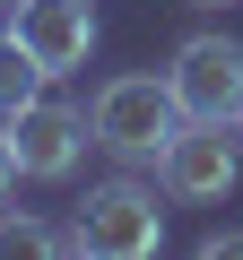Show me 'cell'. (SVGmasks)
<instances>
[{
	"mask_svg": "<svg viewBox=\"0 0 243 260\" xmlns=\"http://www.w3.org/2000/svg\"><path fill=\"white\" fill-rule=\"evenodd\" d=\"M157 200H165V182H131V174L96 182L78 200V217H70V251H87V260H148L165 243V208Z\"/></svg>",
	"mask_w": 243,
	"mask_h": 260,
	"instance_id": "1",
	"label": "cell"
},
{
	"mask_svg": "<svg viewBox=\"0 0 243 260\" xmlns=\"http://www.w3.org/2000/svg\"><path fill=\"white\" fill-rule=\"evenodd\" d=\"M87 130H96L104 156H122V165H157L165 139L183 130V104H174L165 78H139V70H131V78H104V87H96Z\"/></svg>",
	"mask_w": 243,
	"mask_h": 260,
	"instance_id": "2",
	"label": "cell"
},
{
	"mask_svg": "<svg viewBox=\"0 0 243 260\" xmlns=\"http://www.w3.org/2000/svg\"><path fill=\"white\" fill-rule=\"evenodd\" d=\"M234 174H243V130H234V121H183L174 139H165V156H157V182H165V200H183V208L226 200Z\"/></svg>",
	"mask_w": 243,
	"mask_h": 260,
	"instance_id": "3",
	"label": "cell"
},
{
	"mask_svg": "<svg viewBox=\"0 0 243 260\" xmlns=\"http://www.w3.org/2000/svg\"><path fill=\"white\" fill-rule=\"evenodd\" d=\"M0 130H9V148H18V174H26V182H70L78 156L96 148L87 113L61 104V95H26L18 113H0Z\"/></svg>",
	"mask_w": 243,
	"mask_h": 260,
	"instance_id": "4",
	"label": "cell"
},
{
	"mask_svg": "<svg viewBox=\"0 0 243 260\" xmlns=\"http://www.w3.org/2000/svg\"><path fill=\"white\" fill-rule=\"evenodd\" d=\"M165 87H174L183 121H234V113H243V44H234V35H191V44L174 52Z\"/></svg>",
	"mask_w": 243,
	"mask_h": 260,
	"instance_id": "5",
	"label": "cell"
},
{
	"mask_svg": "<svg viewBox=\"0 0 243 260\" xmlns=\"http://www.w3.org/2000/svg\"><path fill=\"white\" fill-rule=\"evenodd\" d=\"M9 35L44 61V78H70L96 52V9L87 0H9Z\"/></svg>",
	"mask_w": 243,
	"mask_h": 260,
	"instance_id": "6",
	"label": "cell"
},
{
	"mask_svg": "<svg viewBox=\"0 0 243 260\" xmlns=\"http://www.w3.org/2000/svg\"><path fill=\"white\" fill-rule=\"evenodd\" d=\"M44 87H52V78H44V61H35L18 35H0V113H18V104H26V95H44Z\"/></svg>",
	"mask_w": 243,
	"mask_h": 260,
	"instance_id": "7",
	"label": "cell"
},
{
	"mask_svg": "<svg viewBox=\"0 0 243 260\" xmlns=\"http://www.w3.org/2000/svg\"><path fill=\"white\" fill-rule=\"evenodd\" d=\"M18 251H70V225H44V217H0V260Z\"/></svg>",
	"mask_w": 243,
	"mask_h": 260,
	"instance_id": "8",
	"label": "cell"
},
{
	"mask_svg": "<svg viewBox=\"0 0 243 260\" xmlns=\"http://www.w3.org/2000/svg\"><path fill=\"white\" fill-rule=\"evenodd\" d=\"M200 260H243V225H217V234H200Z\"/></svg>",
	"mask_w": 243,
	"mask_h": 260,
	"instance_id": "9",
	"label": "cell"
},
{
	"mask_svg": "<svg viewBox=\"0 0 243 260\" xmlns=\"http://www.w3.org/2000/svg\"><path fill=\"white\" fill-rule=\"evenodd\" d=\"M9 182H18V148H9V130H0V200H9Z\"/></svg>",
	"mask_w": 243,
	"mask_h": 260,
	"instance_id": "10",
	"label": "cell"
},
{
	"mask_svg": "<svg viewBox=\"0 0 243 260\" xmlns=\"http://www.w3.org/2000/svg\"><path fill=\"white\" fill-rule=\"evenodd\" d=\"M191 9H226V0H191Z\"/></svg>",
	"mask_w": 243,
	"mask_h": 260,
	"instance_id": "11",
	"label": "cell"
},
{
	"mask_svg": "<svg viewBox=\"0 0 243 260\" xmlns=\"http://www.w3.org/2000/svg\"><path fill=\"white\" fill-rule=\"evenodd\" d=\"M234 130H243V113H234Z\"/></svg>",
	"mask_w": 243,
	"mask_h": 260,
	"instance_id": "12",
	"label": "cell"
},
{
	"mask_svg": "<svg viewBox=\"0 0 243 260\" xmlns=\"http://www.w3.org/2000/svg\"><path fill=\"white\" fill-rule=\"evenodd\" d=\"M0 9H9V0H0Z\"/></svg>",
	"mask_w": 243,
	"mask_h": 260,
	"instance_id": "13",
	"label": "cell"
}]
</instances>
